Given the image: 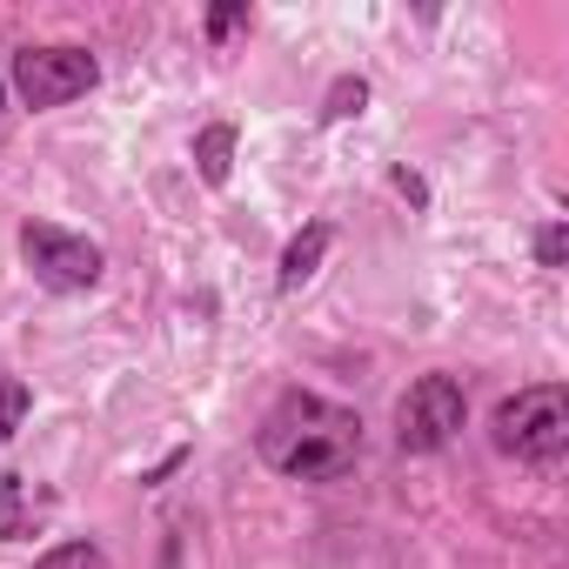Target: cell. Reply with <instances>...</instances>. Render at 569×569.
<instances>
[{"instance_id": "5", "label": "cell", "mask_w": 569, "mask_h": 569, "mask_svg": "<svg viewBox=\"0 0 569 569\" xmlns=\"http://www.w3.org/2000/svg\"><path fill=\"white\" fill-rule=\"evenodd\" d=\"M101 81V61L88 48H28L14 54V88L28 108H61L74 94H88Z\"/></svg>"}, {"instance_id": "4", "label": "cell", "mask_w": 569, "mask_h": 569, "mask_svg": "<svg viewBox=\"0 0 569 569\" xmlns=\"http://www.w3.org/2000/svg\"><path fill=\"white\" fill-rule=\"evenodd\" d=\"M462 416H469L462 382H456V376H422V382L396 402V442H402V456H436V449L462 429Z\"/></svg>"}, {"instance_id": "7", "label": "cell", "mask_w": 569, "mask_h": 569, "mask_svg": "<svg viewBox=\"0 0 569 569\" xmlns=\"http://www.w3.org/2000/svg\"><path fill=\"white\" fill-rule=\"evenodd\" d=\"M329 241H336V234H329V228L316 221V228H302V234H296L289 248H281V274H274V281H281V296H296V289H302V281H309V274L322 268V254H329Z\"/></svg>"}, {"instance_id": "13", "label": "cell", "mask_w": 569, "mask_h": 569, "mask_svg": "<svg viewBox=\"0 0 569 569\" xmlns=\"http://www.w3.org/2000/svg\"><path fill=\"white\" fill-rule=\"evenodd\" d=\"M536 254H542V268H556V261H562V228H542V241H536Z\"/></svg>"}, {"instance_id": "8", "label": "cell", "mask_w": 569, "mask_h": 569, "mask_svg": "<svg viewBox=\"0 0 569 569\" xmlns=\"http://www.w3.org/2000/svg\"><path fill=\"white\" fill-rule=\"evenodd\" d=\"M194 168H201V181H208V188H221V181H228V168H234V128H228V121H214V128H201V134H194Z\"/></svg>"}, {"instance_id": "10", "label": "cell", "mask_w": 569, "mask_h": 569, "mask_svg": "<svg viewBox=\"0 0 569 569\" xmlns=\"http://www.w3.org/2000/svg\"><path fill=\"white\" fill-rule=\"evenodd\" d=\"M362 108H369V81H362V74H342V81L329 88V108H322V114H329V121H349V114H362Z\"/></svg>"}, {"instance_id": "9", "label": "cell", "mask_w": 569, "mask_h": 569, "mask_svg": "<svg viewBox=\"0 0 569 569\" xmlns=\"http://www.w3.org/2000/svg\"><path fill=\"white\" fill-rule=\"evenodd\" d=\"M28 409H34V389H28L21 376H0V442L28 422Z\"/></svg>"}, {"instance_id": "14", "label": "cell", "mask_w": 569, "mask_h": 569, "mask_svg": "<svg viewBox=\"0 0 569 569\" xmlns=\"http://www.w3.org/2000/svg\"><path fill=\"white\" fill-rule=\"evenodd\" d=\"M396 188H402V194H409V201H429V188H422V181H416V174H409V168H396Z\"/></svg>"}, {"instance_id": "11", "label": "cell", "mask_w": 569, "mask_h": 569, "mask_svg": "<svg viewBox=\"0 0 569 569\" xmlns=\"http://www.w3.org/2000/svg\"><path fill=\"white\" fill-rule=\"evenodd\" d=\"M34 569H101V549H94V542H61V549H48Z\"/></svg>"}, {"instance_id": "3", "label": "cell", "mask_w": 569, "mask_h": 569, "mask_svg": "<svg viewBox=\"0 0 569 569\" xmlns=\"http://www.w3.org/2000/svg\"><path fill=\"white\" fill-rule=\"evenodd\" d=\"M21 254H28L34 281H41V289H54V296L94 289L101 268H108L88 234H68V228H54V221H28V228H21Z\"/></svg>"}, {"instance_id": "12", "label": "cell", "mask_w": 569, "mask_h": 569, "mask_svg": "<svg viewBox=\"0 0 569 569\" xmlns=\"http://www.w3.org/2000/svg\"><path fill=\"white\" fill-rule=\"evenodd\" d=\"M241 21H248V8H214V14H208V34H214V41H228Z\"/></svg>"}, {"instance_id": "6", "label": "cell", "mask_w": 569, "mask_h": 569, "mask_svg": "<svg viewBox=\"0 0 569 569\" xmlns=\"http://www.w3.org/2000/svg\"><path fill=\"white\" fill-rule=\"evenodd\" d=\"M54 516V496H34L28 476H0V542H28Z\"/></svg>"}, {"instance_id": "1", "label": "cell", "mask_w": 569, "mask_h": 569, "mask_svg": "<svg viewBox=\"0 0 569 569\" xmlns=\"http://www.w3.org/2000/svg\"><path fill=\"white\" fill-rule=\"evenodd\" d=\"M254 449H261L268 469L296 476V482H336L362 456V422H356V409H342L316 389H289L261 416Z\"/></svg>"}, {"instance_id": "2", "label": "cell", "mask_w": 569, "mask_h": 569, "mask_svg": "<svg viewBox=\"0 0 569 569\" xmlns=\"http://www.w3.org/2000/svg\"><path fill=\"white\" fill-rule=\"evenodd\" d=\"M496 449L516 456V462H556L569 449V389L556 382H536V389H516L496 422H489Z\"/></svg>"}]
</instances>
